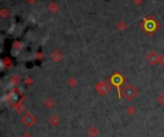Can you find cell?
<instances>
[{
    "instance_id": "cell-1",
    "label": "cell",
    "mask_w": 164,
    "mask_h": 137,
    "mask_svg": "<svg viewBox=\"0 0 164 137\" xmlns=\"http://www.w3.org/2000/svg\"><path fill=\"white\" fill-rule=\"evenodd\" d=\"M35 118L32 116V115L30 114H28L26 115L23 119H22V122H23V124L26 126V127H31V126H33L35 124Z\"/></svg>"
}]
</instances>
